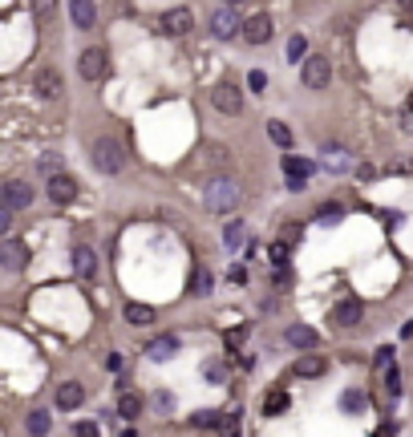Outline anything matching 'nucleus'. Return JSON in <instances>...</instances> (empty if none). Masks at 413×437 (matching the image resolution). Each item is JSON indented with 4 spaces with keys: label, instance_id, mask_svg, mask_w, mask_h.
I'll list each match as a JSON object with an SVG mask.
<instances>
[{
    "label": "nucleus",
    "instance_id": "f257e3e1",
    "mask_svg": "<svg viewBox=\"0 0 413 437\" xmlns=\"http://www.w3.org/2000/svg\"><path fill=\"white\" fill-rule=\"evenodd\" d=\"M89 162H94V170H101V175H122V166H126L122 142L117 138H98L94 150H89Z\"/></svg>",
    "mask_w": 413,
    "mask_h": 437
},
{
    "label": "nucleus",
    "instance_id": "f03ea898",
    "mask_svg": "<svg viewBox=\"0 0 413 437\" xmlns=\"http://www.w3.org/2000/svg\"><path fill=\"white\" fill-rule=\"evenodd\" d=\"M239 203V186H235L231 178H211V186H207V207L215 210V215H227L235 210Z\"/></svg>",
    "mask_w": 413,
    "mask_h": 437
},
{
    "label": "nucleus",
    "instance_id": "7ed1b4c3",
    "mask_svg": "<svg viewBox=\"0 0 413 437\" xmlns=\"http://www.w3.org/2000/svg\"><path fill=\"white\" fill-rule=\"evenodd\" d=\"M211 32H215L219 41H231V37H243V20L235 13V4H223L211 13Z\"/></svg>",
    "mask_w": 413,
    "mask_h": 437
},
{
    "label": "nucleus",
    "instance_id": "20e7f679",
    "mask_svg": "<svg viewBox=\"0 0 413 437\" xmlns=\"http://www.w3.org/2000/svg\"><path fill=\"white\" fill-rule=\"evenodd\" d=\"M284 175H288V186L292 191H308V175H312V162L308 158H292V154H284Z\"/></svg>",
    "mask_w": 413,
    "mask_h": 437
},
{
    "label": "nucleus",
    "instance_id": "39448f33",
    "mask_svg": "<svg viewBox=\"0 0 413 437\" xmlns=\"http://www.w3.org/2000/svg\"><path fill=\"white\" fill-rule=\"evenodd\" d=\"M320 166L332 170V175H348V170L357 166V158L348 154L345 146H324V150H320Z\"/></svg>",
    "mask_w": 413,
    "mask_h": 437
},
{
    "label": "nucleus",
    "instance_id": "423d86ee",
    "mask_svg": "<svg viewBox=\"0 0 413 437\" xmlns=\"http://www.w3.org/2000/svg\"><path fill=\"white\" fill-rule=\"evenodd\" d=\"M243 41H248V45H267V41H272V16L267 13L248 16V20H243Z\"/></svg>",
    "mask_w": 413,
    "mask_h": 437
},
{
    "label": "nucleus",
    "instance_id": "0eeeda50",
    "mask_svg": "<svg viewBox=\"0 0 413 437\" xmlns=\"http://www.w3.org/2000/svg\"><path fill=\"white\" fill-rule=\"evenodd\" d=\"M25 263H29V247H25L20 239L0 243V267H4V272H20Z\"/></svg>",
    "mask_w": 413,
    "mask_h": 437
},
{
    "label": "nucleus",
    "instance_id": "6e6552de",
    "mask_svg": "<svg viewBox=\"0 0 413 437\" xmlns=\"http://www.w3.org/2000/svg\"><path fill=\"white\" fill-rule=\"evenodd\" d=\"M329 77H332L329 57H308V61H304V85H308V89H324Z\"/></svg>",
    "mask_w": 413,
    "mask_h": 437
},
{
    "label": "nucleus",
    "instance_id": "1a4fd4ad",
    "mask_svg": "<svg viewBox=\"0 0 413 437\" xmlns=\"http://www.w3.org/2000/svg\"><path fill=\"white\" fill-rule=\"evenodd\" d=\"M191 25H195V13H191V8H170V13H163V20H158V29H163L166 37H182Z\"/></svg>",
    "mask_w": 413,
    "mask_h": 437
},
{
    "label": "nucleus",
    "instance_id": "9d476101",
    "mask_svg": "<svg viewBox=\"0 0 413 437\" xmlns=\"http://www.w3.org/2000/svg\"><path fill=\"white\" fill-rule=\"evenodd\" d=\"M211 101H215L219 113H239L243 110V94L235 89L231 81H223V85H215V94H211Z\"/></svg>",
    "mask_w": 413,
    "mask_h": 437
},
{
    "label": "nucleus",
    "instance_id": "9b49d317",
    "mask_svg": "<svg viewBox=\"0 0 413 437\" xmlns=\"http://www.w3.org/2000/svg\"><path fill=\"white\" fill-rule=\"evenodd\" d=\"M73 272H77V279H85V284L98 279V255H94V247H73Z\"/></svg>",
    "mask_w": 413,
    "mask_h": 437
},
{
    "label": "nucleus",
    "instance_id": "f8f14e48",
    "mask_svg": "<svg viewBox=\"0 0 413 437\" xmlns=\"http://www.w3.org/2000/svg\"><path fill=\"white\" fill-rule=\"evenodd\" d=\"M49 198L57 203V207L73 203V198H77V178H69V175H53V178H49Z\"/></svg>",
    "mask_w": 413,
    "mask_h": 437
},
{
    "label": "nucleus",
    "instance_id": "ddd939ff",
    "mask_svg": "<svg viewBox=\"0 0 413 437\" xmlns=\"http://www.w3.org/2000/svg\"><path fill=\"white\" fill-rule=\"evenodd\" d=\"M29 203H33V186H29L25 178H13V182L4 186V207L20 210V207H29Z\"/></svg>",
    "mask_w": 413,
    "mask_h": 437
},
{
    "label": "nucleus",
    "instance_id": "4468645a",
    "mask_svg": "<svg viewBox=\"0 0 413 437\" xmlns=\"http://www.w3.org/2000/svg\"><path fill=\"white\" fill-rule=\"evenodd\" d=\"M77 69H82L85 81H98L101 73H106V49H85L82 61H77Z\"/></svg>",
    "mask_w": 413,
    "mask_h": 437
},
{
    "label": "nucleus",
    "instance_id": "2eb2a0df",
    "mask_svg": "<svg viewBox=\"0 0 413 437\" xmlns=\"http://www.w3.org/2000/svg\"><path fill=\"white\" fill-rule=\"evenodd\" d=\"M69 16L77 29H94L98 25V4L94 0H69Z\"/></svg>",
    "mask_w": 413,
    "mask_h": 437
},
{
    "label": "nucleus",
    "instance_id": "dca6fc26",
    "mask_svg": "<svg viewBox=\"0 0 413 437\" xmlns=\"http://www.w3.org/2000/svg\"><path fill=\"white\" fill-rule=\"evenodd\" d=\"M332 316H336L341 328H357L361 316H364V308H361V300H341V304L332 308Z\"/></svg>",
    "mask_w": 413,
    "mask_h": 437
},
{
    "label": "nucleus",
    "instance_id": "f3484780",
    "mask_svg": "<svg viewBox=\"0 0 413 437\" xmlns=\"http://www.w3.org/2000/svg\"><path fill=\"white\" fill-rule=\"evenodd\" d=\"M146 356H150V360H158V365H163V360H174V356H179V336H158V340H150V344H146Z\"/></svg>",
    "mask_w": 413,
    "mask_h": 437
},
{
    "label": "nucleus",
    "instance_id": "a211bd4d",
    "mask_svg": "<svg viewBox=\"0 0 413 437\" xmlns=\"http://www.w3.org/2000/svg\"><path fill=\"white\" fill-rule=\"evenodd\" d=\"M33 85H37V94H41V97H57L61 89H65V85H61V73H57V69H37Z\"/></svg>",
    "mask_w": 413,
    "mask_h": 437
},
{
    "label": "nucleus",
    "instance_id": "6ab92c4d",
    "mask_svg": "<svg viewBox=\"0 0 413 437\" xmlns=\"http://www.w3.org/2000/svg\"><path fill=\"white\" fill-rule=\"evenodd\" d=\"M85 401V388L77 381H65V385L57 388V409H77Z\"/></svg>",
    "mask_w": 413,
    "mask_h": 437
},
{
    "label": "nucleus",
    "instance_id": "aec40b11",
    "mask_svg": "<svg viewBox=\"0 0 413 437\" xmlns=\"http://www.w3.org/2000/svg\"><path fill=\"white\" fill-rule=\"evenodd\" d=\"M284 340H288L292 348H316V332L308 324H292V328L284 332Z\"/></svg>",
    "mask_w": 413,
    "mask_h": 437
},
{
    "label": "nucleus",
    "instance_id": "412c9836",
    "mask_svg": "<svg viewBox=\"0 0 413 437\" xmlns=\"http://www.w3.org/2000/svg\"><path fill=\"white\" fill-rule=\"evenodd\" d=\"M324 369H329V365H324V360H320V356H300L296 365H292V372H296V376H324Z\"/></svg>",
    "mask_w": 413,
    "mask_h": 437
},
{
    "label": "nucleus",
    "instance_id": "4be33fe9",
    "mask_svg": "<svg viewBox=\"0 0 413 437\" xmlns=\"http://www.w3.org/2000/svg\"><path fill=\"white\" fill-rule=\"evenodd\" d=\"M25 429H29V433L33 437H45L53 429V417L49 413H45V409H33V413H29V417H25Z\"/></svg>",
    "mask_w": 413,
    "mask_h": 437
},
{
    "label": "nucleus",
    "instance_id": "5701e85b",
    "mask_svg": "<svg viewBox=\"0 0 413 437\" xmlns=\"http://www.w3.org/2000/svg\"><path fill=\"white\" fill-rule=\"evenodd\" d=\"M341 409H345V413H364V409H369V397H364L361 388H345V393H341Z\"/></svg>",
    "mask_w": 413,
    "mask_h": 437
},
{
    "label": "nucleus",
    "instance_id": "b1692460",
    "mask_svg": "<svg viewBox=\"0 0 413 437\" xmlns=\"http://www.w3.org/2000/svg\"><path fill=\"white\" fill-rule=\"evenodd\" d=\"M243 239H248V227L239 223V219H231V223L223 227V243H227V251H235V247H243Z\"/></svg>",
    "mask_w": 413,
    "mask_h": 437
},
{
    "label": "nucleus",
    "instance_id": "393cba45",
    "mask_svg": "<svg viewBox=\"0 0 413 437\" xmlns=\"http://www.w3.org/2000/svg\"><path fill=\"white\" fill-rule=\"evenodd\" d=\"M117 413H122L126 421H134L138 413H142V397H138V393H122V401H117Z\"/></svg>",
    "mask_w": 413,
    "mask_h": 437
},
{
    "label": "nucleus",
    "instance_id": "a878e982",
    "mask_svg": "<svg viewBox=\"0 0 413 437\" xmlns=\"http://www.w3.org/2000/svg\"><path fill=\"white\" fill-rule=\"evenodd\" d=\"M211 272L207 267H195V275H191V296H211Z\"/></svg>",
    "mask_w": 413,
    "mask_h": 437
},
{
    "label": "nucleus",
    "instance_id": "bb28decb",
    "mask_svg": "<svg viewBox=\"0 0 413 437\" xmlns=\"http://www.w3.org/2000/svg\"><path fill=\"white\" fill-rule=\"evenodd\" d=\"M126 320L130 324H150L154 320V308L150 304H126Z\"/></svg>",
    "mask_w": 413,
    "mask_h": 437
},
{
    "label": "nucleus",
    "instance_id": "cd10ccee",
    "mask_svg": "<svg viewBox=\"0 0 413 437\" xmlns=\"http://www.w3.org/2000/svg\"><path fill=\"white\" fill-rule=\"evenodd\" d=\"M267 138L276 146H288V150H292V129L284 126V122H267Z\"/></svg>",
    "mask_w": 413,
    "mask_h": 437
},
{
    "label": "nucleus",
    "instance_id": "c85d7f7f",
    "mask_svg": "<svg viewBox=\"0 0 413 437\" xmlns=\"http://www.w3.org/2000/svg\"><path fill=\"white\" fill-rule=\"evenodd\" d=\"M215 429H219V437H239V413H223Z\"/></svg>",
    "mask_w": 413,
    "mask_h": 437
},
{
    "label": "nucleus",
    "instance_id": "c756f323",
    "mask_svg": "<svg viewBox=\"0 0 413 437\" xmlns=\"http://www.w3.org/2000/svg\"><path fill=\"white\" fill-rule=\"evenodd\" d=\"M304 53H308V41H304V37H288V61H308V57H304Z\"/></svg>",
    "mask_w": 413,
    "mask_h": 437
},
{
    "label": "nucleus",
    "instance_id": "7c9ffc66",
    "mask_svg": "<svg viewBox=\"0 0 413 437\" xmlns=\"http://www.w3.org/2000/svg\"><path fill=\"white\" fill-rule=\"evenodd\" d=\"M284 409H288V397H284V393H267V401H264V413H267V417H280Z\"/></svg>",
    "mask_w": 413,
    "mask_h": 437
},
{
    "label": "nucleus",
    "instance_id": "2f4dec72",
    "mask_svg": "<svg viewBox=\"0 0 413 437\" xmlns=\"http://www.w3.org/2000/svg\"><path fill=\"white\" fill-rule=\"evenodd\" d=\"M316 223L336 227V223H341V207H332V203H329V207H320V210H316Z\"/></svg>",
    "mask_w": 413,
    "mask_h": 437
},
{
    "label": "nucleus",
    "instance_id": "473e14b6",
    "mask_svg": "<svg viewBox=\"0 0 413 437\" xmlns=\"http://www.w3.org/2000/svg\"><path fill=\"white\" fill-rule=\"evenodd\" d=\"M195 425H198V429H207V425H219V413H211V409H198V413H195Z\"/></svg>",
    "mask_w": 413,
    "mask_h": 437
},
{
    "label": "nucleus",
    "instance_id": "72a5a7b5",
    "mask_svg": "<svg viewBox=\"0 0 413 437\" xmlns=\"http://www.w3.org/2000/svg\"><path fill=\"white\" fill-rule=\"evenodd\" d=\"M207 381H211V385H219V381H223V365H219V360H207Z\"/></svg>",
    "mask_w": 413,
    "mask_h": 437
},
{
    "label": "nucleus",
    "instance_id": "f704fd0d",
    "mask_svg": "<svg viewBox=\"0 0 413 437\" xmlns=\"http://www.w3.org/2000/svg\"><path fill=\"white\" fill-rule=\"evenodd\" d=\"M248 85H251V89H264V85H267V73H264V69H251V73H248Z\"/></svg>",
    "mask_w": 413,
    "mask_h": 437
},
{
    "label": "nucleus",
    "instance_id": "c9c22d12",
    "mask_svg": "<svg viewBox=\"0 0 413 437\" xmlns=\"http://www.w3.org/2000/svg\"><path fill=\"white\" fill-rule=\"evenodd\" d=\"M385 369H393V348H381L377 353V372H385Z\"/></svg>",
    "mask_w": 413,
    "mask_h": 437
},
{
    "label": "nucleus",
    "instance_id": "e433bc0d",
    "mask_svg": "<svg viewBox=\"0 0 413 437\" xmlns=\"http://www.w3.org/2000/svg\"><path fill=\"white\" fill-rule=\"evenodd\" d=\"M53 8H57V0H33V13L37 16H49Z\"/></svg>",
    "mask_w": 413,
    "mask_h": 437
},
{
    "label": "nucleus",
    "instance_id": "4c0bfd02",
    "mask_svg": "<svg viewBox=\"0 0 413 437\" xmlns=\"http://www.w3.org/2000/svg\"><path fill=\"white\" fill-rule=\"evenodd\" d=\"M272 259H276V263H280V267H284V263H288V243H276V247H272Z\"/></svg>",
    "mask_w": 413,
    "mask_h": 437
},
{
    "label": "nucleus",
    "instance_id": "58836bf2",
    "mask_svg": "<svg viewBox=\"0 0 413 437\" xmlns=\"http://www.w3.org/2000/svg\"><path fill=\"white\" fill-rule=\"evenodd\" d=\"M385 388H389V397H397V393H401V376H397V369H389V381H385Z\"/></svg>",
    "mask_w": 413,
    "mask_h": 437
},
{
    "label": "nucleus",
    "instance_id": "ea45409f",
    "mask_svg": "<svg viewBox=\"0 0 413 437\" xmlns=\"http://www.w3.org/2000/svg\"><path fill=\"white\" fill-rule=\"evenodd\" d=\"M73 433H77V437H98V425H94V421H82Z\"/></svg>",
    "mask_w": 413,
    "mask_h": 437
},
{
    "label": "nucleus",
    "instance_id": "a19ab883",
    "mask_svg": "<svg viewBox=\"0 0 413 437\" xmlns=\"http://www.w3.org/2000/svg\"><path fill=\"white\" fill-rule=\"evenodd\" d=\"M243 336H248V328H235V332H227V344L235 348V344H243Z\"/></svg>",
    "mask_w": 413,
    "mask_h": 437
},
{
    "label": "nucleus",
    "instance_id": "79ce46f5",
    "mask_svg": "<svg viewBox=\"0 0 413 437\" xmlns=\"http://www.w3.org/2000/svg\"><path fill=\"white\" fill-rule=\"evenodd\" d=\"M154 405H158V409H170V405H174V397H170V393H158V397H154Z\"/></svg>",
    "mask_w": 413,
    "mask_h": 437
},
{
    "label": "nucleus",
    "instance_id": "37998d69",
    "mask_svg": "<svg viewBox=\"0 0 413 437\" xmlns=\"http://www.w3.org/2000/svg\"><path fill=\"white\" fill-rule=\"evenodd\" d=\"M405 129H409V134H413V113H405Z\"/></svg>",
    "mask_w": 413,
    "mask_h": 437
},
{
    "label": "nucleus",
    "instance_id": "c03bdc74",
    "mask_svg": "<svg viewBox=\"0 0 413 437\" xmlns=\"http://www.w3.org/2000/svg\"><path fill=\"white\" fill-rule=\"evenodd\" d=\"M401 4H413V0H401Z\"/></svg>",
    "mask_w": 413,
    "mask_h": 437
},
{
    "label": "nucleus",
    "instance_id": "a18cd8bd",
    "mask_svg": "<svg viewBox=\"0 0 413 437\" xmlns=\"http://www.w3.org/2000/svg\"><path fill=\"white\" fill-rule=\"evenodd\" d=\"M227 4H239V0H227Z\"/></svg>",
    "mask_w": 413,
    "mask_h": 437
}]
</instances>
